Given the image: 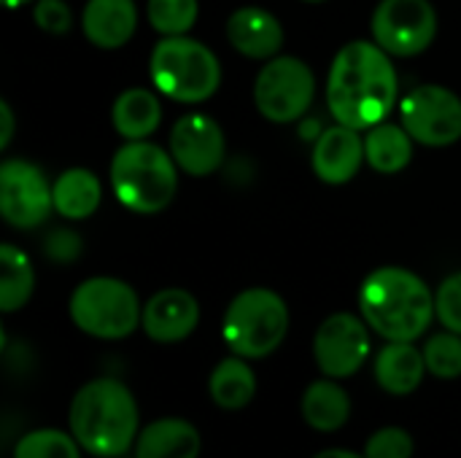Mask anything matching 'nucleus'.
I'll return each mask as SVG.
<instances>
[{"label":"nucleus","mask_w":461,"mask_h":458,"mask_svg":"<svg viewBox=\"0 0 461 458\" xmlns=\"http://www.w3.org/2000/svg\"><path fill=\"white\" fill-rule=\"evenodd\" d=\"M227 38L240 54L251 57V59H270L284 46V27L270 11L246 5L230 16Z\"/></svg>","instance_id":"16"},{"label":"nucleus","mask_w":461,"mask_h":458,"mask_svg":"<svg viewBox=\"0 0 461 458\" xmlns=\"http://www.w3.org/2000/svg\"><path fill=\"white\" fill-rule=\"evenodd\" d=\"M176 186L178 165L173 154L149 140H127L111 159V189L135 213L165 211L176 197Z\"/></svg>","instance_id":"4"},{"label":"nucleus","mask_w":461,"mask_h":458,"mask_svg":"<svg viewBox=\"0 0 461 458\" xmlns=\"http://www.w3.org/2000/svg\"><path fill=\"white\" fill-rule=\"evenodd\" d=\"M365 159L375 173L394 175L405 170L413 159V138L400 124H375L365 138Z\"/></svg>","instance_id":"22"},{"label":"nucleus","mask_w":461,"mask_h":458,"mask_svg":"<svg viewBox=\"0 0 461 458\" xmlns=\"http://www.w3.org/2000/svg\"><path fill=\"white\" fill-rule=\"evenodd\" d=\"M78 440L59 429H35L27 432L16 448L14 458H81Z\"/></svg>","instance_id":"26"},{"label":"nucleus","mask_w":461,"mask_h":458,"mask_svg":"<svg viewBox=\"0 0 461 458\" xmlns=\"http://www.w3.org/2000/svg\"><path fill=\"white\" fill-rule=\"evenodd\" d=\"M424 351L413 348V343H386V348L375 359V381L384 391L394 397H405L416 391L427 375Z\"/></svg>","instance_id":"19"},{"label":"nucleus","mask_w":461,"mask_h":458,"mask_svg":"<svg viewBox=\"0 0 461 458\" xmlns=\"http://www.w3.org/2000/svg\"><path fill=\"white\" fill-rule=\"evenodd\" d=\"M365 162V138L348 124L321 130L313 146V173L324 184H348Z\"/></svg>","instance_id":"15"},{"label":"nucleus","mask_w":461,"mask_h":458,"mask_svg":"<svg viewBox=\"0 0 461 458\" xmlns=\"http://www.w3.org/2000/svg\"><path fill=\"white\" fill-rule=\"evenodd\" d=\"M413 456V437L411 432L400 427H384L378 429L367 445H365V458H411Z\"/></svg>","instance_id":"29"},{"label":"nucleus","mask_w":461,"mask_h":458,"mask_svg":"<svg viewBox=\"0 0 461 458\" xmlns=\"http://www.w3.org/2000/svg\"><path fill=\"white\" fill-rule=\"evenodd\" d=\"M51 194H54V211L65 219L78 221V219H89L97 211L103 186L92 170L73 167V170H65L51 184Z\"/></svg>","instance_id":"23"},{"label":"nucleus","mask_w":461,"mask_h":458,"mask_svg":"<svg viewBox=\"0 0 461 458\" xmlns=\"http://www.w3.org/2000/svg\"><path fill=\"white\" fill-rule=\"evenodd\" d=\"M84 251V243H81V235L73 232V229H51L43 240V254L57 262V265H70L81 256Z\"/></svg>","instance_id":"31"},{"label":"nucleus","mask_w":461,"mask_h":458,"mask_svg":"<svg viewBox=\"0 0 461 458\" xmlns=\"http://www.w3.org/2000/svg\"><path fill=\"white\" fill-rule=\"evenodd\" d=\"M208 391L221 410H243L257 394V375L243 356H230L211 373Z\"/></svg>","instance_id":"24"},{"label":"nucleus","mask_w":461,"mask_h":458,"mask_svg":"<svg viewBox=\"0 0 461 458\" xmlns=\"http://www.w3.org/2000/svg\"><path fill=\"white\" fill-rule=\"evenodd\" d=\"M435 35L438 13L429 0H381L373 13V38L392 57H416Z\"/></svg>","instance_id":"9"},{"label":"nucleus","mask_w":461,"mask_h":458,"mask_svg":"<svg viewBox=\"0 0 461 458\" xmlns=\"http://www.w3.org/2000/svg\"><path fill=\"white\" fill-rule=\"evenodd\" d=\"M300 410H303V418L311 429L330 435V432H338L348 424L351 397L340 383H335V378L316 381L305 389Z\"/></svg>","instance_id":"20"},{"label":"nucleus","mask_w":461,"mask_h":458,"mask_svg":"<svg viewBox=\"0 0 461 458\" xmlns=\"http://www.w3.org/2000/svg\"><path fill=\"white\" fill-rule=\"evenodd\" d=\"M32 16H35V24L46 32H54V35H62L70 30V8L62 3V0H35V8H32Z\"/></svg>","instance_id":"32"},{"label":"nucleus","mask_w":461,"mask_h":458,"mask_svg":"<svg viewBox=\"0 0 461 458\" xmlns=\"http://www.w3.org/2000/svg\"><path fill=\"white\" fill-rule=\"evenodd\" d=\"M70 435L92 456H127L140 435V413L132 391L116 378L84 383L70 402Z\"/></svg>","instance_id":"2"},{"label":"nucleus","mask_w":461,"mask_h":458,"mask_svg":"<svg viewBox=\"0 0 461 458\" xmlns=\"http://www.w3.org/2000/svg\"><path fill=\"white\" fill-rule=\"evenodd\" d=\"M359 310L373 332L386 343H413L435 316L429 286L405 267H381L359 289Z\"/></svg>","instance_id":"3"},{"label":"nucleus","mask_w":461,"mask_h":458,"mask_svg":"<svg viewBox=\"0 0 461 458\" xmlns=\"http://www.w3.org/2000/svg\"><path fill=\"white\" fill-rule=\"evenodd\" d=\"M116 458H127V456H116ZM132 458H135V456H132Z\"/></svg>","instance_id":"37"},{"label":"nucleus","mask_w":461,"mask_h":458,"mask_svg":"<svg viewBox=\"0 0 461 458\" xmlns=\"http://www.w3.org/2000/svg\"><path fill=\"white\" fill-rule=\"evenodd\" d=\"M24 3H30V0H5L8 8H19V5H24Z\"/></svg>","instance_id":"35"},{"label":"nucleus","mask_w":461,"mask_h":458,"mask_svg":"<svg viewBox=\"0 0 461 458\" xmlns=\"http://www.w3.org/2000/svg\"><path fill=\"white\" fill-rule=\"evenodd\" d=\"M162 121V105L154 92L132 86L113 103V127L127 140H146Z\"/></svg>","instance_id":"21"},{"label":"nucleus","mask_w":461,"mask_h":458,"mask_svg":"<svg viewBox=\"0 0 461 458\" xmlns=\"http://www.w3.org/2000/svg\"><path fill=\"white\" fill-rule=\"evenodd\" d=\"M149 73L154 86L176 103H203L221 84L216 54L186 35H165L151 51Z\"/></svg>","instance_id":"5"},{"label":"nucleus","mask_w":461,"mask_h":458,"mask_svg":"<svg viewBox=\"0 0 461 458\" xmlns=\"http://www.w3.org/2000/svg\"><path fill=\"white\" fill-rule=\"evenodd\" d=\"M316 94V78L311 67L297 57H273L257 76L254 103L259 113L276 124L305 116Z\"/></svg>","instance_id":"8"},{"label":"nucleus","mask_w":461,"mask_h":458,"mask_svg":"<svg viewBox=\"0 0 461 458\" xmlns=\"http://www.w3.org/2000/svg\"><path fill=\"white\" fill-rule=\"evenodd\" d=\"M149 22L162 35H186L200 13L197 0H149Z\"/></svg>","instance_id":"27"},{"label":"nucleus","mask_w":461,"mask_h":458,"mask_svg":"<svg viewBox=\"0 0 461 458\" xmlns=\"http://www.w3.org/2000/svg\"><path fill=\"white\" fill-rule=\"evenodd\" d=\"M402 127L424 146H451L461 138V100L440 84L416 86L400 105Z\"/></svg>","instance_id":"10"},{"label":"nucleus","mask_w":461,"mask_h":458,"mask_svg":"<svg viewBox=\"0 0 461 458\" xmlns=\"http://www.w3.org/2000/svg\"><path fill=\"white\" fill-rule=\"evenodd\" d=\"M289 332V308L281 294L270 289L240 292L221 321L227 348L243 359L270 356Z\"/></svg>","instance_id":"6"},{"label":"nucleus","mask_w":461,"mask_h":458,"mask_svg":"<svg viewBox=\"0 0 461 458\" xmlns=\"http://www.w3.org/2000/svg\"><path fill=\"white\" fill-rule=\"evenodd\" d=\"M54 208V194L46 175L24 159H5L0 165V213L16 229L43 224Z\"/></svg>","instance_id":"11"},{"label":"nucleus","mask_w":461,"mask_h":458,"mask_svg":"<svg viewBox=\"0 0 461 458\" xmlns=\"http://www.w3.org/2000/svg\"><path fill=\"white\" fill-rule=\"evenodd\" d=\"M435 316L448 332L461 335V273L448 275L435 294Z\"/></svg>","instance_id":"30"},{"label":"nucleus","mask_w":461,"mask_h":458,"mask_svg":"<svg viewBox=\"0 0 461 458\" xmlns=\"http://www.w3.org/2000/svg\"><path fill=\"white\" fill-rule=\"evenodd\" d=\"M397 70L392 54L370 40L346 43L330 67L327 108L335 121L354 130L381 124L397 100Z\"/></svg>","instance_id":"1"},{"label":"nucleus","mask_w":461,"mask_h":458,"mask_svg":"<svg viewBox=\"0 0 461 458\" xmlns=\"http://www.w3.org/2000/svg\"><path fill=\"white\" fill-rule=\"evenodd\" d=\"M35 289V273L27 254L11 243L0 246V310L14 313L27 305Z\"/></svg>","instance_id":"25"},{"label":"nucleus","mask_w":461,"mask_h":458,"mask_svg":"<svg viewBox=\"0 0 461 458\" xmlns=\"http://www.w3.org/2000/svg\"><path fill=\"white\" fill-rule=\"evenodd\" d=\"M427 370L440 381H454L461 375V335L440 332L432 335L424 346Z\"/></svg>","instance_id":"28"},{"label":"nucleus","mask_w":461,"mask_h":458,"mask_svg":"<svg viewBox=\"0 0 461 458\" xmlns=\"http://www.w3.org/2000/svg\"><path fill=\"white\" fill-rule=\"evenodd\" d=\"M200 432L184 418H159L140 429L135 440V458H197Z\"/></svg>","instance_id":"18"},{"label":"nucleus","mask_w":461,"mask_h":458,"mask_svg":"<svg viewBox=\"0 0 461 458\" xmlns=\"http://www.w3.org/2000/svg\"><path fill=\"white\" fill-rule=\"evenodd\" d=\"M11 135H14V111L8 108V103H0V148L11 143Z\"/></svg>","instance_id":"33"},{"label":"nucleus","mask_w":461,"mask_h":458,"mask_svg":"<svg viewBox=\"0 0 461 458\" xmlns=\"http://www.w3.org/2000/svg\"><path fill=\"white\" fill-rule=\"evenodd\" d=\"M305 3H321V0H305Z\"/></svg>","instance_id":"36"},{"label":"nucleus","mask_w":461,"mask_h":458,"mask_svg":"<svg viewBox=\"0 0 461 458\" xmlns=\"http://www.w3.org/2000/svg\"><path fill=\"white\" fill-rule=\"evenodd\" d=\"M73 324L97 340H122L132 335L143 319V308L130 283L119 278H89L70 297Z\"/></svg>","instance_id":"7"},{"label":"nucleus","mask_w":461,"mask_h":458,"mask_svg":"<svg viewBox=\"0 0 461 458\" xmlns=\"http://www.w3.org/2000/svg\"><path fill=\"white\" fill-rule=\"evenodd\" d=\"M200 324V305L184 289H162L143 305L140 327L154 343H181Z\"/></svg>","instance_id":"14"},{"label":"nucleus","mask_w":461,"mask_h":458,"mask_svg":"<svg viewBox=\"0 0 461 458\" xmlns=\"http://www.w3.org/2000/svg\"><path fill=\"white\" fill-rule=\"evenodd\" d=\"M313 356L327 378H351L370 356L367 321L351 313L330 316L313 337Z\"/></svg>","instance_id":"12"},{"label":"nucleus","mask_w":461,"mask_h":458,"mask_svg":"<svg viewBox=\"0 0 461 458\" xmlns=\"http://www.w3.org/2000/svg\"><path fill=\"white\" fill-rule=\"evenodd\" d=\"M313 458H365V456H359V454H354V451H340V448H330V451H321V454H316Z\"/></svg>","instance_id":"34"},{"label":"nucleus","mask_w":461,"mask_h":458,"mask_svg":"<svg viewBox=\"0 0 461 458\" xmlns=\"http://www.w3.org/2000/svg\"><path fill=\"white\" fill-rule=\"evenodd\" d=\"M81 27L97 49H122L138 27L135 0H89Z\"/></svg>","instance_id":"17"},{"label":"nucleus","mask_w":461,"mask_h":458,"mask_svg":"<svg viewBox=\"0 0 461 458\" xmlns=\"http://www.w3.org/2000/svg\"><path fill=\"white\" fill-rule=\"evenodd\" d=\"M224 132L205 113H186L173 124L170 154L176 165L194 178L211 175L224 159Z\"/></svg>","instance_id":"13"}]
</instances>
